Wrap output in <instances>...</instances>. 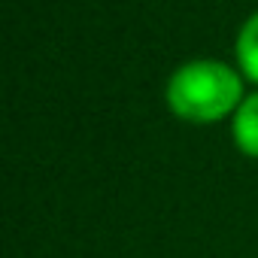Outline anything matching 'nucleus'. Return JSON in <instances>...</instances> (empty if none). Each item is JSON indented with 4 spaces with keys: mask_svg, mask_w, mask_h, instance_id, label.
Instances as JSON below:
<instances>
[{
    "mask_svg": "<svg viewBox=\"0 0 258 258\" xmlns=\"http://www.w3.org/2000/svg\"><path fill=\"white\" fill-rule=\"evenodd\" d=\"M234 58H237V70L258 85V10L240 25L234 40Z\"/></svg>",
    "mask_w": 258,
    "mask_h": 258,
    "instance_id": "nucleus-3",
    "label": "nucleus"
},
{
    "mask_svg": "<svg viewBox=\"0 0 258 258\" xmlns=\"http://www.w3.org/2000/svg\"><path fill=\"white\" fill-rule=\"evenodd\" d=\"M243 73L216 58L179 64L164 88L167 109L191 124H213L237 112L243 103Z\"/></svg>",
    "mask_w": 258,
    "mask_h": 258,
    "instance_id": "nucleus-1",
    "label": "nucleus"
},
{
    "mask_svg": "<svg viewBox=\"0 0 258 258\" xmlns=\"http://www.w3.org/2000/svg\"><path fill=\"white\" fill-rule=\"evenodd\" d=\"M231 137L237 152H243L246 158H258V91L246 94L231 115Z\"/></svg>",
    "mask_w": 258,
    "mask_h": 258,
    "instance_id": "nucleus-2",
    "label": "nucleus"
}]
</instances>
